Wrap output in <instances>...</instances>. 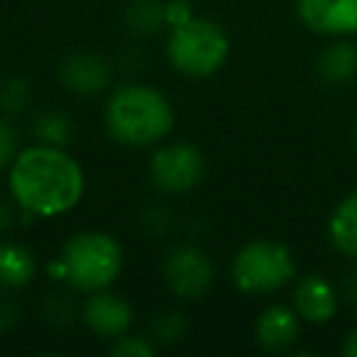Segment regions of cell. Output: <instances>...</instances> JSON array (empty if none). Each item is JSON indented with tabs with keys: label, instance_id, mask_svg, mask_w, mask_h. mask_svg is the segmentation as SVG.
<instances>
[{
	"label": "cell",
	"instance_id": "18",
	"mask_svg": "<svg viewBox=\"0 0 357 357\" xmlns=\"http://www.w3.org/2000/svg\"><path fill=\"white\" fill-rule=\"evenodd\" d=\"M186 318L178 311H162L157 316H152L149 321V333L152 340L159 345H174L186 335Z\"/></svg>",
	"mask_w": 357,
	"mask_h": 357
},
{
	"label": "cell",
	"instance_id": "27",
	"mask_svg": "<svg viewBox=\"0 0 357 357\" xmlns=\"http://www.w3.org/2000/svg\"><path fill=\"white\" fill-rule=\"evenodd\" d=\"M342 355H345V357H357V328L345 337V342H342Z\"/></svg>",
	"mask_w": 357,
	"mask_h": 357
},
{
	"label": "cell",
	"instance_id": "4",
	"mask_svg": "<svg viewBox=\"0 0 357 357\" xmlns=\"http://www.w3.org/2000/svg\"><path fill=\"white\" fill-rule=\"evenodd\" d=\"M230 54V40L223 27L204 17H194L186 25L169 32L167 59L176 71L204 79L225 64Z\"/></svg>",
	"mask_w": 357,
	"mask_h": 357
},
{
	"label": "cell",
	"instance_id": "12",
	"mask_svg": "<svg viewBox=\"0 0 357 357\" xmlns=\"http://www.w3.org/2000/svg\"><path fill=\"white\" fill-rule=\"evenodd\" d=\"M257 340L264 350L282 352L291 347L298 337V313L289 306H269L257 318Z\"/></svg>",
	"mask_w": 357,
	"mask_h": 357
},
{
	"label": "cell",
	"instance_id": "15",
	"mask_svg": "<svg viewBox=\"0 0 357 357\" xmlns=\"http://www.w3.org/2000/svg\"><path fill=\"white\" fill-rule=\"evenodd\" d=\"M318 74L328 84H345L357 74V47L350 42H337L328 47L318 59Z\"/></svg>",
	"mask_w": 357,
	"mask_h": 357
},
{
	"label": "cell",
	"instance_id": "2",
	"mask_svg": "<svg viewBox=\"0 0 357 357\" xmlns=\"http://www.w3.org/2000/svg\"><path fill=\"white\" fill-rule=\"evenodd\" d=\"M105 128L118 144L149 147L172 132L174 108L157 89L142 84L120 86L105 103Z\"/></svg>",
	"mask_w": 357,
	"mask_h": 357
},
{
	"label": "cell",
	"instance_id": "11",
	"mask_svg": "<svg viewBox=\"0 0 357 357\" xmlns=\"http://www.w3.org/2000/svg\"><path fill=\"white\" fill-rule=\"evenodd\" d=\"M294 311L308 323H328L337 313V291L321 274H308L294 289Z\"/></svg>",
	"mask_w": 357,
	"mask_h": 357
},
{
	"label": "cell",
	"instance_id": "23",
	"mask_svg": "<svg viewBox=\"0 0 357 357\" xmlns=\"http://www.w3.org/2000/svg\"><path fill=\"white\" fill-rule=\"evenodd\" d=\"M45 316L50 318V323H54L56 328L66 326L69 318H71L69 296H64V294H54V296H50V301H47V306H45Z\"/></svg>",
	"mask_w": 357,
	"mask_h": 357
},
{
	"label": "cell",
	"instance_id": "21",
	"mask_svg": "<svg viewBox=\"0 0 357 357\" xmlns=\"http://www.w3.org/2000/svg\"><path fill=\"white\" fill-rule=\"evenodd\" d=\"M20 152V135L8 120L0 118V169H8Z\"/></svg>",
	"mask_w": 357,
	"mask_h": 357
},
{
	"label": "cell",
	"instance_id": "10",
	"mask_svg": "<svg viewBox=\"0 0 357 357\" xmlns=\"http://www.w3.org/2000/svg\"><path fill=\"white\" fill-rule=\"evenodd\" d=\"M59 79L66 91L79 96H93L108 89L110 66L105 59L91 54V52H74L59 66Z\"/></svg>",
	"mask_w": 357,
	"mask_h": 357
},
{
	"label": "cell",
	"instance_id": "5",
	"mask_svg": "<svg viewBox=\"0 0 357 357\" xmlns=\"http://www.w3.org/2000/svg\"><path fill=\"white\" fill-rule=\"evenodd\" d=\"M230 274L243 294H272L291 282L296 264L282 243L255 240L235 255Z\"/></svg>",
	"mask_w": 357,
	"mask_h": 357
},
{
	"label": "cell",
	"instance_id": "20",
	"mask_svg": "<svg viewBox=\"0 0 357 357\" xmlns=\"http://www.w3.org/2000/svg\"><path fill=\"white\" fill-rule=\"evenodd\" d=\"M110 352L118 357H154L157 345H154V340H149V337L128 335V333H125V335H120L118 340L113 342Z\"/></svg>",
	"mask_w": 357,
	"mask_h": 357
},
{
	"label": "cell",
	"instance_id": "26",
	"mask_svg": "<svg viewBox=\"0 0 357 357\" xmlns=\"http://www.w3.org/2000/svg\"><path fill=\"white\" fill-rule=\"evenodd\" d=\"M342 291H345L347 301H350L352 306H357V272H352L350 277L345 279V289H342Z\"/></svg>",
	"mask_w": 357,
	"mask_h": 357
},
{
	"label": "cell",
	"instance_id": "24",
	"mask_svg": "<svg viewBox=\"0 0 357 357\" xmlns=\"http://www.w3.org/2000/svg\"><path fill=\"white\" fill-rule=\"evenodd\" d=\"M167 213H169V211H164V208L147 211V213H144V225H149L154 235H164L169 228H172V223H167V220L162 223V215H167Z\"/></svg>",
	"mask_w": 357,
	"mask_h": 357
},
{
	"label": "cell",
	"instance_id": "22",
	"mask_svg": "<svg viewBox=\"0 0 357 357\" xmlns=\"http://www.w3.org/2000/svg\"><path fill=\"white\" fill-rule=\"evenodd\" d=\"M194 10H191V0H169L164 3V25L169 30L178 25H186L189 20H194Z\"/></svg>",
	"mask_w": 357,
	"mask_h": 357
},
{
	"label": "cell",
	"instance_id": "8",
	"mask_svg": "<svg viewBox=\"0 0 357 357\" xmlns=\"http://www.w3.org/2000/svg\"><path fill=\"white\" fill-rule=\"evenodd\" d=\"M296 10L308 30L328 37L357 32V0H296Z\"/></svg>",
	"mask_w": 357,
	"mask_h": 357
},
{
	"label": "cell",
	"instance_id": "7",
	"mask_svg": "<svg viewBox=\"0 0 357 357\" xmlns=\"http://www.w3.org/2000/svg\"><path fill=\"white\" fill-rule=\"evenodd\" d=\"M164 279L174 296L194 301L204 296L213 284V262L204 250L181 245L169 252L164 262Z\"/></svg>",
	"mask_w": 357,
	"mask_h": 357
},
{
	"label": "cell",
	"instance_id": "25",
	"mask_svg": "<svg viewBox=\"0 0 357 357\" xmlns=\"http://www.w3.org/2000/svg\"><path fill=\"white\" fill-rule=\"evenodd\" d=\"M17 323V311L6 296H0V333H8Z\"/></svg>",
	"mask_w": 357,
	"mask_h": 357
},
{
	"label": "cell",
	"instance_id": "6",
	"mask_svg": "<svg viewBox=\"0 0 357 357\" xmlns=\"http://www.w3.org/2000/svg\"><path fill=\"white\" fill-rule=\"evenodd\" d=\"M206 176V159L189 142H169L154 149L149 159V178L167 194H186Z\"/></svg>",
	"mask_w": 357,
	"mask_h": 357
},
{
	"label": "cell",
	"instance_id": "9",
	"mask_svg": "<svg viewBox=\"0 0 357 357\" xmlns=\"http://www.w3.org/2000/svg\"><path fill=\"white\" fill-rule=\"evenodd\" d=\"M84 323L91 333L105 340H118L132 326V306L108 289L93 291L84 303Z\"/></svg>",
	"mask_w": 357,
	"mask_h": 357
},
{
	"label": "cell",
	"instance_id": "13",
	"mask_svg": "<svg viewBox=\"0 0 357 357\" xmlns=\"http://www.w3.org/2000/svg\"><path fill=\"white\" fill-rule=\"evenodd\" d=\"M37 259L25 245L0 243V287L22 289L35 279Z\"/></svg>",
	"mask_w": 357,
	"mask_h": 357
},
{
	"label": "cell",
	"instance_id": "17",
	"mask_svg": "<svg viewBox=\"0 0 357 357\" xmlns=\"http://www.w3.org/2000/svg\"><path fill=\"white\" fill-rule=\"evenodd\" d=\"M125 22L135 35H154L164 25V3L162 0H132L125 10Z\"/></svg>",
	"mask_w": 357,
	"mask_h": 357
},
{
	"label": "cell",
	"instance_id": "28",
	"mask_svg": "<svg viewBox=\"0 0 357 357\" xmlns=\"http://www.w3.org/2000/svg\"><path fill=\"white\" fill-rule=\"evenodd\" d=\"M10 223H13V211L8 208V206L0 204V233H3Z\"/></svg>",
	"mask_w": 357,
	"mask_h": 357
},
{
	"label": "cell",
	"instance_id": "3",
	"mask_svg": "<svg viewBox=\"0 0 357 357\" xmlns=\"http://www.w3.org/2000/svg\"><path fill=\"white\" fill-rule=\"evenodd\" d=\"M123 269V248L108 233L84 230L69 238L52 272L79 291L93 294L108 289Z\"/></svg>",
	"mask_w": 357,
	"mask_h": 357
},
{
	"label": "cell",
	"instance_id": "14",
	"mask_svg": "<svg viewBox=\"0 0 357 357\" xmlns=\"http://www.w3.org/2000/svg\"><path fill=\"white\" fill-rule=\"evenodd\" d=\"M328 235L337 252L347 257H357V191L342 199L337 208L333 211Z\"/></svg>",
	"mask_w": 357,
	"mask_h": 357
},
{
	"label": "cell",
	"instance_id": "19",
	"mask_svg": "<svg viewBox=\"0 0 357 357\" xmlns=\"http://www.w3.org/2000/svg\"><path fill=\"white\" fill-rule=\"evenodd\" d=\"M30 98H32V89L25 79L13 76V79L0 84V108L6 110V113L13 115V113L25 110L27 103H30Z\"/></svg>",
	"mask_w": 357,
	"mask_h": 357
},
{
	"label": "cell",
	"instance_id": "16",
	"mask_svg": "<svg viewBox=\"0 0 357 357\" xmlns=\"http://www.w3.org/2000/svg\"><path fill=\"white\" fill-rule=\"evenodd\" d=\"M32 135L40 144L66 147L74 139V123L61 110H45L32 120Z\"/></svg>",
	"mask_w": 357,
	"mask_h": 357
},
{
	"label": "cell",
	"instance_id": "1",
	"mask_svg": "<svg viewBox=\"0 0 357 357\" xmlns=\"http://www.w3.org/2000/svg\"><path fill=\"white\" fill-rule=\"evenodd\" d=\"M8 189L25 215L54 218L81 204L86 176L81 164L64 147L37 142L20 149L8 167Z\"/></svg>",
	"mask_w": 357,
	"mask_h": 357
},
{
	"label": "cell",
	"instance_id": "29",
	"mask_svg": "<svg viewBox=\"0 0 357 357\" xmlns=\"http://www.w3.org/2000/svg\"><path fill=\"white\" fill-rule=\"evenodd\" d=\"M355 139H357V128H355Z\"/></svg>",
	"mask_w": 357,
	"mask_h": 357
}]
</instances>
